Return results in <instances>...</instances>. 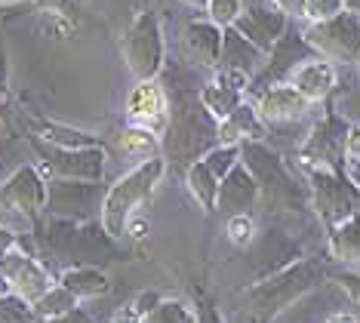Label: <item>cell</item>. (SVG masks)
Segmentation results:
<instances>
[{"label": "cell", "mask_w": 360, "mask_h": 323, "mask_svg": "<svg viewBox=\"0 0 360 323\" xmlns=\"http://www.w3.org/2000/svg\"><path fill=\"white\" fill-rule=\"evenodd\" d=\"M167 176V160L163 157H148V160H139V167L124 172L102 197V228L108 237H124L127 225L133 219V213L154 194V188L160 185V179Z\"/></svg>", "instance_id": "6da1fadb"}, {"label": "cell", "mask_w": 360, "mask_h": 323, "mask_svg": "<svg viewBox=\"0 0 360 323\" xmlns=\"http://www.w3.org/2000/svg\"><path fill=\"white\" fill-rule=\"evenodd\" d=\"M302 40L330 62L357 65L360 62V13L342 10L333 19L308 22V28L302 31Z\"/></svg>", "instance_id": "7a4b0ae2"}, {"label": "cell", "mask_w": 360, "mask_h": 323, "mask_svg": "<svg viewBox=\"0 0 360 323\" xmlns=\"http://www.w3.org/2000/svg\"><path fill=\"white\" fill-rule=\"evenodd\" d=\"M305 172L311 179V201L314 210L321 213L326 225L348 219L360 206V188L351 179H345L335 167H323V163H305Z\"/></svg>", "instance_id": "3957f363"}, {"label": "cell", "mask_w": 360, "mask_h": 323, "mask_svg": "<svg viewBox=\"0 0 360 323\" xmlns=\"http://www.w3.org/2000/svg\"><path fill=\"white\" fill-rule=\"evenodd\" d=\"M163 56H167V44H163L160 19L151 10L139 13L124 37L127 68L136 80H154L163 71Z\"/></svg>", "instance_id": "277c9868"}, {"label": "cell", "mask_w": 360, "mask_h": 323, "mask_svg": "<svg viewBox=\"0 0 360 323\" xmlns=\"http://www.w3.org/2000/svg\"><path fill=\"white\" fill-rule=\"evenodd\" d=\"M0 271H4L6 284H10V293L22 296V299L31 302V305L56 284L50 277V271H46L31 253L22 250L19 243L10 246V250L0 255Z\"/></svg>", "instance_id": "5b68a950"}, {"label": "cell", "mask_w": 360, "mask_h": 323, "mask_svg": "<svg viewBox=\"0 0 360 323\" xmlns=\"http://www.w3.org/2000/svg\"><path fill=\"white\" fill-rule=\"evenodd\" d=\"M99 182H80V179H56L46 185V210L65 219H86L89 213L102 210Z\"/></svg>", "instance_id": "8992f818"}, {"label": "cell", "mask_w": 360, "mask_h": 323, "mask_svg": "<svg viewBox=\"0 0 360 323\" xmlns=\"http://www.w3.org/2000/svg\"><path fill=\"white\" fill-rule=\"evenodd\" d=\"M0 206L22 219H34L46 210V182L37 167H19L0 185Z\"/></svg>", "instance_id": "52a82bcc"}, {"label": "cell", "mask_w": 360, "mask_h": 323, "mask_svg": "<svg viewBox=\"0 0 360 323\" xmlns=\"http://www.w3.org/2000/svg\"><path fill=\"white\" fill-rule=\"evenodd\" d=\"M247 89H250V74H243L237 68H222V65H219L216 74H212V80L200 89L198 102L203 105V111H207L212 120H222L225 114H231L234 108L243 102Z\"/></svg>", "instance_id": "ba28073f"}, {"label": "cell", "mask_w": 360, "mask_h": 323, "mask_svg": "<svg viewBox=\"0 0 360 323\" xmlns=\"http://www.w3.org/2000/svg\"><path fill=\"white\" fill-rule=\"evenodd\" d=\"M44 167L56 172V179H80L99 182L105 172V151L99 145L86 148H56L44 154Z\"/></svg>", "instance_id": "9c48e42d"}, {"label": "cell", "mask_w": 360, "mask_h": 323, "mask_svg": "<svg viewBox=\"0 0 360 323\" xmlns=\"http://www.w3.org/2000/svg\"><path fill=\"white\" fill-rule=\"evenodd\" d=\"M127 118L139 127L163 129L169 123V99L163 93V84L154 80H136V87L127 96Z\"/></svg>", "instance_id": "30bf717a"}, {"label": "cell", "mask_w": 360, "mask_h": 323, "mask_svg": "<svg viewBox=\"0 0 360 323\" xmlns=\"http://www.w3.org/2000/svg\"><path fill=\"white\" fill-rule=\"evenodd\" d=\"M262 197L259 179L247 163H237L222 176L219 182V194H216V213L237 215V213H250L256 201Z\"/></svg>", "instance_id": "8fae6325"}, {"label": "cell", "mask_w": 360, "mask_h": 323, "mask_svg": "<svg viewBox=\"0 0 360 323\" xmlns=\"http://www.w3.org/2000/svg\"><path fill=\"white\" fill-rule=\"evenodd\" d=\"M283 80L290 87H296L299 93L314 105V102H321V99H326L335 89L339 74H335V65L330 59H323V56H308V59H302Z\"/></svg>", "instance_id": "7c38bea8"}, {"label": "cell", "mask_w": 360, "mask_h": 323, "mask_svg": "<svg viewBox=\"0 0 360 323\" xmlns=\"http://www.w3.org/2000/svg\"><path fill=\"white\" fill-rule=\"evenodd\" d=\"M234 28L268 56V53H274V46L283 40L286 15L271 10V6H252V10L240 13V19L234 22Z\"/></svg>", "instance_id": "4fadbf2b"}, {"label": "cell", "mask_w": 360, "mask_h": 323, "mask_svg": "<svg viewBox=\"0 0 360 323\" xmlns=\"http://www.w3.org/2000/svg\"><path fill=\"white\" fill-rule=\"evenodd\" d=\"M256 111H259V118L268 123H286V120L305 118L311 111V102L296 87L281 80V84H271L268 89H262V96L256 99Z\"/></svg>", "instance_id": "5bb4252c"}, {"label": "cell", "mask_w": 360, "mask_h": 323, "mask_svg": "<svg viewBox=\"0 0 360 323\" xmlns=\"http://www.w3.org/2000/svg\"><path fill=\"white\" fill-rule=\"evenodd\" d=\"M222 31L216 22L210 19H194L185 25L182 34V49L185 56L200 68H219V59H222Z\"/></svg>", "instance_id": "9a60e30c"}, {"label": "cell", "mask_w": 360, "mask_h": 323, "mask_svg": "<svg viewBox=\"0 0 360 323\" xmlns=\"http://www.w3.org/2000/svg\"><path fill=\"white\" fill-rule=\"evenodd\" d=\"M265 136V120L259 118L256 105L240 102L231 114L216 120V139L225 145H243V142H259Z\"/></svg>", "instance_id": "2e32d148"}, {"label": "cell", "mask_w": 360, "mask_h": 323, "mask_svg": "<svg viewBox=\"0 0 360 323\" xmlns=\"http://www.w3.org/2000/svg\"><path fill=\"white\" fill-rule=\"evenodd\" d=\"M345 123L326 118L314 127V136L305 145V157L302 163H323V167H335V157L342 154V142H345Z\"/></svg>", "instance_id": "e0dca14e"}, {"label": "cell", "mask_w": 360, "mask_h": 323, "mask_svg": "<svg viewBox=\"0 0 360 323\" xmlns=\"http://www.w3.org/2000/svg\"><path fill=\"white\" fill-rule=\"evenodd\" d=\"M262 62H265V53H262L256 44H250L234 25L222 31V59H219L222 68H237L252 77V71H256Z\"/></svg>", "instance_id": "ac0fdd59"}, {"label": "cell", "mask_w": 360, "mask_h": 323, "mask_svg": "<svg viewBox=\"0 0 360 323\" xmlns=\"http://www.w3.org/2000/svg\"><path fill=\"white\" fill-rule=\"evenodd\" d=\"M59 284L68 289L71 296H75L77 302H89V299H102V296H108V277H105V271L93 268V265H77V268H68L62 271Z\"/></svg>", "instance_id": "d6986e66"}, {"label": "cell", "mask_w": 360, "mask_h": 323, "mask_svg": "<svg viewBox=\"0 0 360 323\" xmlns=\"http://www.w3.org/2000/svg\"><path fill=\"white\" fill-rule=\"evenodd\" d=\"M330 253L342 265L360 268V213L335 222L330 228Z\"/></svg>", "instance_id": "ffe728a7"}, {"label": "cell", "mask_w": 360, "mask_h": 323, "mask_svg": "<svg viewBox=\"0 0 360 323\" xmlns=\"http://www.w3.org/2000/svg\"><path fill=\"white\" fill-rule=\"evenodd\" d=\"M219 182H222V179H219L216 172L207 167V160H203V157L185 167V188H188V194L198 201V206L203 213H216Z\"/></svg>", "instance_id": "44dd1931"}, {"label": "cell", "mask_w": 360, "mask_h": 323, "mask_svg": "<svg viewBox=\"0 0 360 323\" xmlns=\"http://www.w3.org/2000/svg\"><path fill=\"white\" fill-rule=\"evenodd\" d=\"M117 145L127 157H139V160H148L160 151V139L158 129L151 127H139V123H129V127L117 136Z\"/></svg>", "instance_id": "7402d4cb"}, {"label": "cell", "mask_w": 360, "mask_h": 323, "mask_svg": "<svg viewBox=\"0 0 360 323\" xmlns=\"http://www.w3.org/2000/svg\"><path fill=\"white\" fill-rule=\"evenodd\" d=\"M142 323H198V314L182 299H158L142 314Z\"/></svg>", "instance_id": "603a6c76"}, {"label": "cell", "mask_w": 360, "mask_h": 323, "mask_svg": "<svg viewBox=\"0 0 360 323\" xmlns=\"http://www.w3.org/2000/svg\"><path fill=\"white\" fill-rule=\"evenodd\" d=\"M77 305H80V302H77L75 296H71L62 284H53V286L46 289V293L34 302V314H37V317H59V314L77 308Z\"/></svg>", "instance_id": "cb8c5ba5"}, {"label": "cell", "mask_w": 360, "mask_h": 323, "mask_svg": "<svg viewBox=\"0 0 360 323\" xmlns=\"http://www.w3.org/2000/svg\"><path fill=\"white\" fill-rule=\"evenodd\" d=\"M0 323H37L34 305L15 293H4L0 296Z\"/></svg>", "instance_id": "d4e9b609"}, {"label": "cell", "mask_w": 360, "mask_h": 323, "mask_svg": "<svg viewBox=\"0 0 360 323\" xmlns=\"http://www.w3.org/2000/svg\"><path fill=\"white\" fill-rule=\"evenodd\" d=\"M240 154H243V148H240V145H225V142H219V145H212L210 151L203 154V160H207V167L216 172L219 179H222L228 170L240 163Z\"/></svg>", "instance_id": "484cf974"}, {"label": "cell", "mask_w": 360, "mask_h": 323, "mask_svg": "<svg viewBox=\"0 0 360 323\" xmlns=\"http://www.w3.org/2000/svg\"><path fill=\"white\" fill-rule=\"evenodd\" d=\"M203 10H207V19L216 22L219 28H231L247 6H243V0H210Z\"/></svg>", "instance_id": "4316f807"}, {"label": "cell", "mask_w": 360, "mask_h": 323, "mask_svg": "<svg viewBox=\"0 0 360 323\" xmlns=\"http://www.w3.org/2000/svg\"><path fill=\"white\" fill-rule=\"evenodd\" d=\"M225 234L234 246H250L252 237H256V222H252L250 213H237V215H228V225H225Z\"/></svg>", "instance_id": "83f0119b"}, {"label": "cell", "mask_w": 360, "mask_h": 323, "mask_svg": "<svg viewBox=\"0 0 360 323\" xmlns=\"http://www.w3.org/2000/svg\"><path fill=\"white\" fill-rule=\"evenodd\" d=\"M342 10H348V0H305V13H302V19L323 22V19L339 15Z\"/></svg>", "instance_id": "f1b7e54d"}, {"label": "cell", "mask_w": 360, "mask_h": 323, "mask_svg": "<svg viewBox=\"0 0 360 323\" xmlns=\"http://www.w3.org/2000/svg\"><path fill=\"white\" fill-rule=\"evenodd\" d=\"M335 284L354 305H360V271H342L335 274Z\"/></svg>", "instance_id": "f546056e"}, {"label": "cell", "mask_w": 360, "mask_h": 323, "mask_svg": "<svg viewBox=\"0 0 360 323\" xmlns=\"http://www.w3.org/2000/svg\"><path fill=\"white\" fill-rule=\"evenodd\" d=\"M342 154H345L351 163H360V123H354V127H348V129H345Z\"/></svg>", "instance_id": "4dcf8cb0"}, {"label": "cell", "mask_w": 360, "mask_h": 323, "mask_svg": "<svg viewBox=\"0 0 360 323\" xmlns=\"http://www.w3.org/2000/svg\"><path fill=\"white\" fill-rule=\"evenodd\" d=\"M268 6L283 13L286 19H302V13H305V0H268Z\"/></svg>", "instance_id": "1f68e13d"}, {"label": "cell", "mask_w": 360, "mask_h": 323, "mask_svg": "<svg viewBox=\"0 0 360 323\" xmlns=\"http://www.w3.org/2000/svg\"><path fill=\"white\" fill-rule=\"evenodd\" d=\"M37 323H96V320L77 305V308L65 311V314H59V317H37Z\"/></svg>", "instance_id": "d6a6232c"}, {"label": "cell", "mask_w": 360, "mask_h": 323, "mask_svg": "<svg viewBox=\"0 0 360 323\" xmlns=\"http://www.w3.org/2000/svg\"><path fill=\"white\" fill-rule=\"evenodd\" d=\"M37 6L46 15H68V0H37Z\"/></svg>", "instance_id": "836d02e7"}, {"label": "cell", "mask_w": 360, "mask_h": 323, "mask_svg": "<svg viewBox=\"0 0 360 323\" xmlns=\"http://www.w3.org/2000/svg\"><path fill=\"white\" fill-rule=\"evenodd\" d=\"M111 323H142V314H139L133 305H124L117 314H114V320Z\"/></svg>", "instance_id": "e575fe53"}, {"label": "cell", "mask_w": 360, "mask_h": 323, "mask_svg": "<svg viewBox=\"0 0 360 323\" xmlns=\"http://www.w3.org/2000/svg\"><path fill=\"white\" fill-rule=\"evenodd\" d=\"M19 243V237H15V231L13 228H6V225H0V255H4L10 246Z\"/></svg>", "instance_id": "d590c367"}, {"label": "cell", "mask_w": 360, "mask_h": 323, "mask_svg": "<svg viewBox=\"0 0 360 323\" xmlns=\"http://www.w3.org/2000/svg\"><path fill=\"white\" fill-rule=\"evenodd\" d=\"M326 323H357V317L348 311H339V314H333V317H326Z\"/></svg>", "instance_id": "8d00e7d4"}, {"label": "cell", "mask_w": 360, "mask_h": 323, "mask_svg": "<svg viewBox=\"0 0 360 323\" xmlns=\"http://www.w3.org/2000/svg\"><path fill=\"white\" fill-rule=\"evenodd\" d=\"M6 84V62H4V46H0V89Z\"/></svg>", "instance_id": "74e56055"}, {"label": "cell", "mask_w": 360, "mask_h": 323, "mask_svg": "<svg viewBox=\"0 0 360 323\" xmlns=\"http://www.w3.org/2000/svg\"><path fill=\"white\" fill-rule=\"evenodd\" d=\"M4 293H10V284H6V277H4V271H0V296Z\"/></svg>", "instance_id": "f35d334b"}, {"label": "cell", "mask_w": 360, "mask_h": 323, "mask_svg": "<svg viewBox=\"0 0 360 323\" xmlns=\"http://www.w3.org/2000/svg\"><path fill=\"white\" fill-rule=\"evenodd\" d=\"M182 4H188V6H200V10H203V6H207L210 0H182Z\"/></svg>", "instance_id": "ab89813d"}, {"label": "cell", "mask_w": 360, "mask_h": 323, "mask_svg": "<svg viewBox=\"0 0 360 323\" xmlns=\"http://www.w3.org/2000/svg\"><path fill=\"white\" fill-rule=\"evenodd\" d=\"M357 65H360V62H357Z\"/></svg>", "instance_id": "60d3db41"}]
</instances>
